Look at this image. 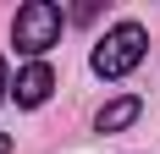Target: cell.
Here are the masks:
<instances>
[{
  "label": "cell",
  "mask_w": 160,
  "mask_h": 154,
  "mask_svg": "<svg viewBox=\"0 0 160 154\" xmlns=\"http://www.w3.org/2000/svg\"><path fill=\"white\" fill-rule=\"evenodd\" d=\"M61 28H66V17H61L55 0H28V6H17V17H11V44L22 50L28 61H39L44 50L61 44Z\"/></svg>",
  "instance_id": "6da1fadb"
},
{
  "label": "cell",
  "mask_w": 160,
  "mask_h": 154,
  "mask_svg": "<svg viewBox=\"0 0 160 154\" xmlns=\"http://www.w3.org/2000/svg\"><path fill=\"white\" fill-rule=\"evenodd\" d=\"M144 50H149V33L138 28V22H116V28L94 44L88 66H94V77H127L132 66L144 61Z\"/></svg>",
  "instance_id": "7a4b0ae2"
},
{
  "label": "cell",
  "mask_w": 160,
  "mask_h": 154,
  "mask_svg": "<svg viewBox=\"0 0 160 154\" xmlns=\"http://www.w3.org/2000/svg\"><path fill=\"white\" fill-rule=\"evenodd\" d=\"M50 88H55V72H50L44 61H28L22 72H17V83H11V99H17L22 110H33V105L50 99Z\"/></svg>",
  "instance_id": "3957f363"
},
{
  "label": "cell",
  "mask_w": 160,
  "mask_h": 154,
  "mask_svg": "<svg viewBox=\"0 0 160 154\" xmlns=\"http://www.w3.org/2000/svg\"><path fill=\"white\" fill-rule=\"evenodd\" d=\"M138 110H144V105H138L132 94H122V99H111V105L99 110V132H122V127H132V121H138Z\"/></svg>",
  "instance_id": "277c9868"
},
{
  "label": "cell",
  "mask_w": 160,
  "mask_h": 154,
  "mask_svg": "<svg viewBox=\"0 0 160 154\" xmlns=\"http://www.w3.org/2000/svg\"><path fill=\"white\" fill-rule=\"evenodd\" d=\"M6 94H11V83H6V61H0V105H6Z\"/></svg>",
  "instance_id": "5b68a950"
},
{
  "label": "cell",
  "mask_w": 160,
  "mask_h": 154,
  "mask_svg": "<svg viewBox=\"0 0 160 154\" xmlns=\"http://www.w3.org/2000/svg\"><path fill=\"white\" fill-rule=\"evenodd\" d=\"M0 154H11V138H6V132H0Z\"/></svg>",
  "instance_id": "8992f818"
}]
</instances>
